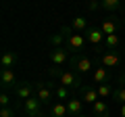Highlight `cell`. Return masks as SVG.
Returning a JSON list of instances; mask_svg holds the SVG:
<instances>
[{
	"label": "cell",
	"instance_id": "cell-1",
	"mask_svg": "<svg viewBox=\"0 0 125 117\" xmlns=\"http://www.w3.org/2000/svg\"><path fill=\"white\" fill-rule=\"evenodd\" d=\"M48 73L52 77H56L58 84L65 86V88H69V90H79L81 86H83V82H81V75H77L75 71H71V69H58V67H50Z\"/></svg>",
	"mask_w": 125,
	"mask_h": 117
},
{
	"label": "cell",
	"instance_id": "cell-2",
	"mask_svg": "<svg viewBox=\"0 0 125 117\" xmlns=\"http://www.w3.org/2000/svg\"><path fill=\"white\" fill-rule=\"evenodd\" d=\"M69 65H71V71H75L77 75H83V73L92 71V67L96 63H94V58H90L85 52H79V54H73V57L69 58Z\"/></svg>",
	"mask_w": 125,
	"mask_h": 117
},
{
	"label": "cell",
	"instance_id": "cell-3",
	"mask_svg": "<svg viewBox=\"0 0 125 117\" xmlns=\"http://www.w3.org/2000/svg\"><path fill=\"white\" fill-rule=\"evenodd\" d=\"M83 36H85V40H88V44H92L94 48H96V54L106 52V50H104V40H106V36H104V32L100 29V27L90 25L88 29H85Z\"/></svg>",
	"mask_w": 125,
	"mask_h": 117
},
{
	"label": "cell",
	"instance_id": "cell-4",
	"mask_svg": "<svg viewBox=\"0 0 125 117\" xmlns=\"http://www.w3.org/2000/svg\"><path fill=\"white\" fill-rule=\"evenodd\" d=\"M94 63L96 65H102V67H121V63H123V57H121V50H106V52L102 54H96V58H94Z\"/></svg>",
	"mask_w": 125,
	"mask_h": 117
},
{
	"label": "cell",
	"instance_id": "cell-5",
	"mask_svg": "<svg viewBox=\"0 0 125 117\" xmlns=\"http://www.w3.org/2000/svg\"><path fill=\"white\" fill-rule=\"evenodd\" d=\"M56 86L58 84H54V82H36V96L42 100V105H50L54 100Z\"/></svg>",
	"mask_w": 125,
	"mask_h": 117
},
{
	"label": "cell",
	"instance_id": "cell-6",
	"mask_svg": "<svg viewBox=\"0 0 125 117\" xmlns=\"http://www.w3.org/2000/svg\"><path fill=\"white\" fill-rule=\"evenodd\" d=\"M23 111L27 113V117H48L46 111H44V105H42V100L38 98V96L27 98L25 103H23Z\"/></svg>",
	"mask_w": 125,
	"mask_h": 117
},
{
	"label": "cell",
	"instance_id": "cell-7",
	"mask_svg": "<svg viewBox=\"0 0 125 117\" xmlns=\"http://www.w3.org/2000/svg\"><path fill=\"white\" fill-rule=\"evenodd\" d=\"M0 84H2V92H9V90H17V86H19V82H17V75H15V71L13 69H2L0 71Z\"/></svg>",
	"mask_w": 125,
	"mask_h": 117
},
{
	"label": "cell",
	"instance_id": "cell-8",
	"mask_svg": "<svg viewBox=\"0 0 125 117\" xmlns=\"http://www.w3.org/2000/svg\"><path fill=\"white\" fill-rule=\"evenodd\" d=\"M92 80H94V84L102 86V84H111V82H115V75H113L111 69L102 67V65H96V69L92 71Z\"/></svg>",
	"mask_w": 125,
	"mask_h": 117
},
{
	"label": "cell",
	"instance_id": "cell-9",
	"mask_svg": "<svg viewBox=\"0 0 125 117\" xmlns=\"http://www.w3.org/2000/svg\"><path fill=\"white\" fill-rule=\"evenodd\" d=\"M15 94H17V98L21 100V105H23L27 98L36 96V82H19Z\"/></svg>",
	"mask_w": 125,
	"mask_h": 117
},
{
	"label": "cell",
	"instance_id": "cell-10",
	"mask_svg": "<svg viewBox=\"0 0 125 117\" xmlns=\"http://www.w3.org/2000/svg\"><path fill=\"white\" fill-rule=\"evenodd\" d=\"M65 48H67V52L71 50V52H75V54H79V52H83V48H85V44H88V40H85V36L83 34H73V36H69V40L65 42Z\"/></svg>",
	"mask_w": 125,
	"mask_h": 117
},
{
	"label": "cell",
	"instance_id": "cell-11",
	"mask_svg": "<svg viewBox=\"0 0 125 117\" xmlns=\"http://www.w3.org/2000/svg\"><path fill=\"white\" fill-rule=\"evenodd\" d=\"M113 103L125 105V71L115 77V92H113Z\"/></svg>",
	"mask_w": 125,
	"mask_h": 117
},
{
	"label": "cell",
	"instance_id": "cell-12",
	"mask_svg": "<svg viewBox=\"0 0 125 117\" xmlns=\"http://www.w3.org/2000/svg\"><path fill=\"white\" fill-rule=\"evenodd\" d=\"M79 98L83 100V103L94 105L96 100H100V96H98V88H94V86H90V84H83V86L79 88Z\"/></svg>",
	"mask_w": 125,
	"mask_h": 117
},
{
	"label": "cell",
	"instance_id": "cell-13",
	"mask_svg": "<svg viewBox=\"0 0 125 117\" xmlns=\"http://www.w3.org/2000/svg\"><path fill=\"white\" fill-rule=\"evenodd\" d=\"M100 29L104 32V36H113V34H117V32H119V17H115V15L104 17V21L100 23Z\"/></svg>",
	"mask_w": 125,
	"mask_h": 117
},
{
	"label": "cell",
	"instance_id": "cell-14",
	"mask_svg": "<svg viewBox=\"0 0 125 117\" xmlns=\"http://www.w3.org/2000/svg\"><path fill=\"white\" fill-rule=\"evenodd\" d=\"M48 58H50V63L56 67V65H62V63H67L69 61V54H67V48H52L48 52Z\"/></svg>",
	"mask_w": 125,
	"mask_h": 117
},
{
	"label": "cell",
	"instance_id": "cell-15",
	"mask_svg": "<svg viewBox=\"0 0 125 117\" xmlns=\"http://www.w3.org/2000/svg\"><path fill=\"white\" fill-rule=\"evenodd\" d=\"M17 61H19V54L15 52V50H6V52H2V57H0V65H2V69L15 67Z\"/></svg>",
	"mask_w": 125,
	"mask_h": 117
},
{
	"label": "cell",
	"instance_id": "cell-16",
	"mask_svg": "<svg viewBox=\"0 0 125 117\" xmlns=\"http://www.w3.org/2000/svg\"><path fill=\"white\" fill-rule=\"evenodd\" d=\"M92 113H94V117H113L111 115V107H108V103H104V100H96V103L92 105Z\"/></svg>",
	"mask_w": 125,
	"mask_h": 117
},
{
	"label": "cell",
	"instance_id": "cell-17",
	"mask_svg": "<svg viewBox=\"0 0 125 117\" xmlns=\"http://www.w3.org/2000/svg\"><path fill=\"white\" fill-rule=\"evenodd\" d=\"M81 109H83V100L79 98V96H73L71 100L67 103V111H69V115L71 117H77V115H81Z\"/></svg>",
	"mask_w": 125,
	"mask_h": 117
},
{
	"label": "cell",
	"instance_id": "cell-18",
	"mask_svg": "<svg viewBox=\"0 0 125 117\" xmlns=\"http://www.w3.org/2000/svg\"><path fill=\"white\" fill-rule=\"evenodd\" d=\"M88 27H90V25H88V19H85V17H75V19L71 21V29H73L75 34H85Z\"/></svg>",
	"mask_w": 125,
	"mask_h": 117
},
{
	"label": "cell",
	"instance_id": "cell-19",
	"mask_svg": "<svg viewBox=\"0 0 125 117\" xmlns=\"http://www.w3.org/2000/svg\"><path fill=\"white\" fill-rule=\"evenodd\" d=\"M113 92H115V82L98 86V96H100V100H106V98H111V96H113Z\"/></svg>",
	"mask_w": 125,
	"mask_h": 117
},
{
	"label": "cell",
	"instance_id": "cell-20",
	"mask_svg": "<svg viewBox=\"0 0 125 117\" xmlns=\"http://www.w3.org/2000/svg\"><path fill=\"white\" fill-rule=\"evenodd\" d=\"M65 115H69L67 105L65 103H52V107H50V117H65Z\"/></svg>",
	"mask_w": 125,
	"mask_h": 117
},
{
	"label": "cell",
	"instance_id": "cell-21",
	"mask_svg": "<svg viewBox=\"0 0 125 117\" xmlns=\"http://www.w3.org/2000/svg\"><path fill=\"white\" fill-rule=\"evenodd\" d=\"M121 40H119V34H113V36H106L104 40V50H119Z\"/></svg>",
	"mask_w": 125,
	"mask_h": 117
},
{
	"label": "cell",
	"instance_id": "cell-22",
	"mask_svg": "<svg viewBox=\"0 0 125 117\" xmlns=\"http://www.w3.org/2000/svg\"><path fill=\"white\" fill-rule=\"evenodd\" d=\"M102 9L115 15L117 11H121V9H123V2H121V0H102Z\"/></svg>",
	"mask_w": 125,
	"mask_h": 117
},
{
	"label": "cell",
	"instance_id": "cell-23",
	"mask_svg": "<svg viewBox=\"0 0 125 117\" xmlns=\"http://www.w3.org/2000/svg\"><path fill=\"white\" fill-rule=\"evenodd\" d=\"M54 94H56V98H58V100H62V103H69V100L73 98L71 90H69V88H65V86H61V84L56 86V90H54Z\"/></svg>",
	"mask_w": 125,
	"mask_h": 117
},
{
	"label": "cell",
	"instance_id": "cell-24",
	"mask_svg": "<svg viewBox=\"0 0 125 117\" xmlns=\"http://www.w3.org/2000/svg\"><path fill=\"white\" fill-rule=\"evenodd\" d=\"M0 117H15V109L13 107H2L0 109Z\"/></svg>",
	"mask_w": 125,
	"mask_h": 117
},
{
	"label": "cell",
	"instance_id": "cell-25",
	"mask_svg": "<svg viewBox=\"0 0 125 117\" xmlns=\"http://www.w3.org/2000/svg\"><path fill=\"white\" fill-rule=\"evenodd\" d=\"M0 105H2V107H10V96H9V92H2V94H0Z\"/></svg>",
	"mask_w": 125,
	"mask_h": 117
},
{
	"label": "cell",
	"instance_id": "cell-26",
	"mask_svg": "<svg viewBox=\"0 0 125 117\" xmlns=\"http://www.w3.org/2000/svg\"><path fill=\"white\" fill-rule=\"evenodd\" d=\"M88 11H98V9H102V2H96V0H92V2H88Z\"/></svg>",
	"mask_w": 125,
	"mask_h": 117
},
{
	"label": "cell",
	"instance_id": "cell-27",
	"mask_svg": "<svg viewBox=\"0 0 125 117\" xmlns=\"http://www.w3.org/2000/svg\"><path fill=\"white\" fill-rule=\"evenodd\" d=\"M119 117H125V105H121V109H119Z\"/></svg>",
	"mask_w": 125,
	"mask_h": 117
},
{
	"label": "cell",
	"instance_id": "cell-28",
	"mask_svg": "<svg viewBox=\"0 0 125 117\" xmlns=\"http://www.w3.org/2000/svg\"><path fill=\"white\" fill-rule=\"evenodd\" d=\"M77 117H88V115H83V113H81V115H77Z\"/></svg>",
	"mask_w": 125,
	"mask_h": 117
},
{
	"label": "cell",
	"instance_id": "cell-29",
	"mask_svg": "<svg viewBox=\"0 0 125 117\" xmlns=\"http://www.w3.org/2000/svg\"><path fill=\"white\" fill-rule=\"evenodd\" d=\"M123 25H125V17H123Z\"/></svg>",
	"mask_w": 125,
	"mask_h": 117
}]
</instances>
